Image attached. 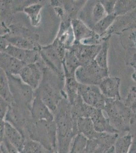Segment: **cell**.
I'll return each mask as SVG.
<instances>
[{"label":"cell","instance_id":"52a82bcc","mask_svg":"<svg viewBox=\"0 0 136 153\" xmlns=\"http://www.w3.org/2000/svg\"><path fill=\"white\" fill-rule=\"evenodd\" d=\"M6 75L14 102L31 108L35 96L34 90L25 83L20 76L8 74Z\"/></svg>","mask_w":136,"mask_h":153},{"label":"cell","instance_id":"f546056e","mask_svg":"<svg viewBox=\"0 0 136 153\" xmlns=\"http://www.w3.org/2000/svg\"><path fill=\"white\" fill-rule=\"evenodd\" d=\"M116 18L114 14L107 15L94 25L91 29L98 35L103 37L115 22Z\"/></svg>","mask_w":136,"mask_h":153},{"label":"cell","instance_id":"f35d334b","mask_svg":"<svg viewBox=\"0 0 136 153\" xmlns=\"http://www.w3.org/2000/svg\"><path fill=\"white\" fill-rule=\"evenodd\" d=\"M9 103L7 101L0 97V117L1 120H4L7 112L8 111Z\"/></svg>","mask_w":136,"mask_h":153},{"label":"cell","instance_id":"b9f144b4","mask_svg":"<svg viewBox=\"0 0 136 153\" xmlns=\"http://www.w3.org/2000/svg\"><path fill=\"white\" fill-rule=\"evenodd\" d=\"M129 153H136V146L134 144H132V146L131 147Z\"/></svg>","mask_w":136,"mask_h":153},{"label":"cell","instance_id":"3957f363","mask_svg":"<svg viewBox=\"0 0 136 153\" xmlns=\"http://www.w3.org/2000/svg\"><path fill=\"white\" fill-rule=\"evenodd\" d=\"M103 111L107 114L111 125L119 133L129 131L134 113L121 100L107 97Z\"/></svg>","mask_w":136,"mask_h":153},{"label":"cell","instance_id":"e0dca14e","mask_svg":"<svg viewBox=\"0 0 136 153\" xmlns=\"http://www.w3.org/2000/svg\"><path fill=\"white\" fill-rule=\"evenodd\" d=\"M54 7L60 6L64 11V17L62 21L72 20L75 19L81 7L84 5L86 1H51Z\"/></svg>","mask_w":136,"mask_h":153},{"label":"cell","instance_id":"8fae6325","mask_svg":"<svg viewBox=\"0 0 136 153\" xmlns=\"http://www.w3.org/2000/svg\"><path fill=\"white\" fill-rule=\"evenodd\" d=\"M101 48L102 44L85 45L81 43H75L68 50L72 51L82 66L94 61Z\"/></svg>","mask_w":136,"mask_h":153},{"label":"cell","instance_id":"ac0fdd59","mask_svg":"<svg viewBox=\"0 0 136 153\" xmlns=\"http://www.w3.org/2000/svg\"><path fill=\"white\" fill-rule=\"evenodd\" d=\"M121 81L119 78L108 76L100 83L99 87L105 97L121 100L119 91Z\"/></svg>","mask_w":136,"mask_h":153},{"label":"cell","instance_id":"1f68e13d","mask_svg":"<svg viewBox=\"0 0 136 153\" xmlns=\"http://www.w3.org/2000/svg\"><path fill=\"white\" fill-rule=\"evenodd\" d=\"M48 150L42 144L30 139L25 140L23 150L21 153H55Z\"/></svg>","mask_w":136,"mask_h":153},{"label":"cell","instance_id":"ab89813d","mask_svg":"<svg viewBox=\"0 0 136 153\" xmlns=\"http://www.w3.org/2000/svg\"><path fill=\"white\" fill-rule=\"evenodd\" d=\"M131 65L133 67L134 71L132 75V79L136 82V53L133 56L131 62Z\"/></svg>","mask_w":136,"mask_h":153},{"label":"cell","instance_id":"d6a6232c","mask_svg":"<svg viewBox=\"0 0 136 153\" xmlns=\"http://www.w3.org/2000/svg\"><path fill=\"white\" fill-rule=\"evenodd\" d=\"M0 95L1 97L9 104L14 102L10 90L7 75L2 69H0Z\"/></svg>","mask_w":136,"mask_h":153},{"label":"cell","instance_id":"277c9868","mask_svg":"<svg viewBox=\"0 0 136 153\" xmlns=\"http://www.w3.org/2000/svg\"><path fill=\"white\" fill-rule=\"evenodd\" d=\"M26 139L37 141L48 150L56 152L57 130L54 120H33L28 127Z\"/></svg>","mask_w":136,"mask_h":153},{"label":"cell","instance_id":"5bb4252c","mask_svg":"<svg viewBox=\"0 0 136 153\" xmlns=\"http://www.w3.org/2000/svg\"><path fill=\"white\" fill-rule=\"evenodd\" d=\"M1 52L5 53L20 61H23L26 65L38 62L41 59L38 51L21 49L11 45L9 43Z\"/></svg>","mask_w":136,"mask_h":153},{"label":"cell","instance_id":"d4e9b609","mask_svg":"<svg viewBox=\"0 0 136 153\" xmlns=\"http://www.w3.org/2000/svg\"><path fill=\"white\" fill-rule=\"evenodd\" d=\"M79 84L75 76H65L64 91L70 104H72L79 96Z\"/></svg>","mask_w":136,"mask_h":153},{"label":"cell","instance_id":"44dd1931","mask_svg":"<svg viewBox=\"0 0 136 153\" xmlns=\"http://www.w3.org/2000/svg\"><path fill=\"white\" fill-rule=\"evenodd\" d=\"M4 138L7 139L21 153L23 150L26 139L19 131L11 124L6 121L4 123Z\"/></svg>","mask_w":136,"mask_h":153},{"label":"cell","instance_id":"8d00e7d4","mask_svg":"<svg viewBox=\"0 0 136 153\" xmlns=\"http://www.w3.org/2000/svg\"><path fill=\"white\" fill-rule=\"evenodd\" d=\"M1 153H20V152L7 139L4 138L1 140Z\"/></svg>","mask_w":136,"mask_h":153},{"label":"cell","instance_id":"e575fe53","mask_svg":"<svg viewBox=\"0 0 136 153\" xmlns=\"http://www.w3.org/2000/svg\"><path fill=\"white\" fill-rule=\"evenodd\" d=\"M103 6L100 1H96L91 10V18L94 25L107 16Z\"/></svg>","mask_w":136,"mask_h":153},{"label":"cell","instance_id":"6da1fadb","mask_svg":"<svg viewBox=\"0 0 136 153\" xmlns=\"http://www.w3.org/2000/svg\"><path fill=\"white\" fill-rule=\"evenodd\" d=\"M57 130V153H69L74 137L79 132L77 122L71 113V106L68 100L62 99L54 113Z\"/></svg>","mask_w":136,"mask_h":153},{"label":"cell","instance_id":"d590c367","mask_svg":"<svg viewBox=\"0 0 136 153\" xmlns=\"http://www.w3.org/2000/svg\"><path fill=\"white\" fill-rule=\"evenodd\" d=\"M124 103L131 109L133 113H136V86L131 87Z\"/></svg>","mask_w":136,"mask_h":153},{"label":"cell","instance_id":"ba28073f","mask_svg":"<svg viewBox=\"0 0 136 153\" xmlns=\"http://www.w3.org/2000/svg\"><path fill=\"white\" fill-rule=\"evenodd\" d=\"M109 76L108 69L99 66L96 61L80 66L76 70L75 77L80 84L99 86L103 80Z\"/></svg>","mask_w":136,"mask_h":153},{"label":"cell","instance_id":"4dcf8cb0","mask_svg":"<svg viewBox=\"0 0 136 153\" xmlns=\"http://www.w3.org/2000/svg\"><path fill=\"white\" fill-rule=\"evenodd\" d=\"M111 35H107L102 44V48L97 55L95 61L102 68L108 69V53Z\"/></svg>","mask_w":136,"mask_h":153},{"label":"cell","instance_id":"74e56055","mask_svg":"<svg viewBox=\"0 0 136 153\" xmlns=\"http://www.w3.org/2000/svg\"><path fill=\"white\" fill-rule=\"evenodd\" d=\"M100 2L103 6L107 15L114 14V11L116 1L103 0V1H100Z\"/></svg>","mask_w":136,"mask_h":153},{"label":"cell","instance_id":"d6986e66","mask_svg":"<svg viewBox=\"0 0 136 153\" xmlns=\"http://www.w3.org/2000/svg\"><path fill=\"white\" fill-rule=\"evenodd\" d=\"M54 40L66 50L69 49L74 45L75 39L71 25V21H61L59 32Z\"/></svg>","mask_w":136,"mask_h":153},{"label":"cell","instance_id":"f1b7e54d","mask_svg":"<svg viewBox=\"0 0 136 153\" xmlns=\"http://www.w3.org/2000/svg\"><path fill=\"white\" fill-rule=\"evenodd\" d=\"M37 2V1H36ZM39 1L35 2L27 7H25L24 11L26 14L28 15L31 19V24L33 26L37 27L39 26L41 22V14L43 5Z\"/></svg>","mask_w":136,"mask_h":153},{"label":"cell","instance_id":"484cf974","mask_svg":"<svg viewBox=\"0 0 136 153\" xmlns=\"http://www.w3.org/2000/svg\"><path fill=\"white\" fill-rule=\"evenodd\" d=\"M81 66L80 63L72 51L67 50L63 61L65 76H75L76 70Z\"/></svg>","mask_w":136,"mask_h":153},{"label":"cell","instance_id":"7bdbcfd3","mask_svg":"<svg viewBox=\"0 0 136 153\" xmlns=\"http://www.w3.org/2000/svg\"><path fill=\"white\" fill-rule=\"evenodd\" d=\"M106 153H115V151H114V146H112V148H111Z\"/></svg>","mask_w":136,"mask_h":153},{"label":"cell","instance_id":"8992f818","mask_svg":"<svg viewBox=\"0 0 136 153\" xmlns=\"http://www.w3.org/2000/svg\"><path fill=\"white\" fill-rule=\"evenodd\" d=\"M4 120L19 131L26 139L28 127L33 120L30 107L15 102L9 104Z\"/></svg>","mask_w":136,"mask_h":153},{"label":"cell","instance_id":"30bf717a","mask_svg":"<svg viewBox=\"0 0 136 153\" xmlns=\"http://www.w3.org/2000/svg\"><path fill=\"white\" fill-rule=\"evenodd\" d=\"M79 94L87 104L103 110L107 97L103 94L99 86L79 84Z\"/></svg>","mask_w":136,"mask_h":153},{"label":"cell","instance_id":"4316f807","mask_svg":"<svg viewBox=\"0 0 136 153\" xmlns=\"http://www.w3.org/2000/svg\"><path fill=\"white\" fill-rule=\"evenodd\" d=\"M133 144V136L129 134L118 135L114 148L115 153H129Z\"/></svg>","mask_w":136,"mask_h":153},{"label":"cell","instance_id":"7c38bea8","mask_svg":"<svg viewBox=\"0 0 136 153\" xmlns=\"http://www.w3.org/2000/svg\"><path fill=\"white\" fill-rule=\"evenodd\" d=\"M40 61L26 65L19 75L21 80L34 91L40 85L43 77L42 68Z\"/></svg>","mask_w":136,"mask_h":153},{"label":"cell","instance_id":"83f0119b","mask_svg":"<svg viewBox=\"0 0 136 153\" xmlns=\"http://www.w3.org/2000/svg\"><path fill=\"white\" fill-rule=\"evenodd\" d=\"M136 9V0L116 1L114 15L120 17L129 14Z\"/></svg>","mask_w":136,"mask_h":153},{"label":"cell","instance_id":"836d02e7","mask_svg":"<svg viewBox=\"0 0 136 153\" xmlns=\"http://www.w3.org/2000/svg\"><path fill=\"white\" fill-rule=\"evenodd\" d=\"M87 142L85 136L78 133L73 140L69 153H86Z\"/></svg>","mask_w":136,"mask_h":153},{"label":"cell","instance_id":"7402d4cb","mask_svg":"<svg viewBox=\"0 0 136 153\" xmlns=\"http://www.w3.org/2000/svg\"><path fill=\"white\" fill-rule=\"evenodd\" d=\"M71 25L75 39L74 44L81 43L96 34V33L88 28L81 19L78 18L72 20Z\"/></svg>","mask_w":136,"mask_h":153},{"label":"cell","instance_id":"4fadbf2b","mask_svg":"<svg viewBox=\"0 0 136 153\" xmlns=\"http://www.w3.org/2000/svg\"><path fill=\"white\" fill-rule=\"evenodd\" d=\"M119 134L102 133L96 139L88 140L86 153H106L114 146Z\"/></svg>","mask_w":136,"mask_h":153},{"label":"cell","instance_id":"60d3db41","mask_svg":"<svg viewBox=\"0 0 136 153\" xmlns=\"http://www.w3.org/2000/svg\"><path fill=\"white\" fill-rule=\"evenodd\" d=\"M131 39L132 40H133L134 42L136 48V31L134 33H133L132 35H131Z\"/></svg>","mask_w":136,"mask_h":153},{"label":"cell","instance_id":"ffe728a7","mask_svg":"<svg viewBox=\"0 0 136 153\" xmlns=\"http://www.w3.org/2000/svg\"><path fill=\"white\" fill-rule=\"evenodd\" d=\"M26 64L15 58L6 54L0 53V66L6 73L10 75H19L21 71Z\"/></svg>","mask_w":136,"mask_h":153},{"label":"cell","instance_id":"603a6c76","mask_svg":"<svg viewBox=\"0 0 136 153\" xmlns=\"http://www.w3.org/2000/svg\"><path fill=\"white\" fill-rule=\"evenodd\" d=\"M123 25L122 31L136 27V9L126 16L117 17L111 27V31L113 33L120 31Z\"/></svg>","mask_w":136,"mask_h":153},{"label":"cell","instance_id":"7a4b0ae2","mask_svg":"<svg viewBox=\"0 0 136 153\" xmlns=\"http://www.w3.org/2000/svg\"><path fill=\"white\" fill-rule=\"evenodd\" d=\"M40 63L43 77L40 85L35 91V94L41 98L54 114L61 100L64 98L67 99L64 91L65 78L57 76L47 67L43 61Z\"/></svg>","mask_w":136,"mask_h":153},{"label":"cell","instance_id":"2e32d148","mask_svg":"<svg viewBox=\"0 0 136 153\" xmlns=\"http://www.w3.org/2000/svg\"><path fill=\"white\" fill-rule=\"evenodd\" d=\"M103 111V110L94 108L90 117L95 130L99 133L119 134V132L111 125L108 118L105 117Z\"/></svg>","mask_w":136,"mask_h":153},{"label":"cell","instance_id":"9c48e42d","mask_svg":"<svg viewBox=\"0 0 136 153\" xmlns=\"http://www.w3.org/2000/svg\"><path fill=\"white\" fill-rule=\"evenodd\" d=\"M38 51L45 65L60 78H65L63 60L53 45L51 44L47 46L40 45Z\"/></svg>","mask_w":136,"mask_h":153},{"label":"cell","instance_id":"9a60e30c","mask_svg":"<svg viewBox=\"0 0 136 153\" xmlns=\"http://www.w3.org/2000/svg\"><path fill=\"white\" fill-rule=\"evenodd\" d=\"M30 111L33 120L36 121L54 120V116L53 113L41 98L36 94L32 103Z\"/></svg>","mask_w":136,"mask_h":153},{"label":"cell","instance_id":"5b68a950","mask_svg":"<svg viewBox=\"0 0 136 153\" xmlns=\"http://www.w3.org/2000/svg\"><path fill=\"white\" fill-rule=\"evenodd\" d=\"M8 28L9 33L1 37L10 45L21 49L39 51L40 45L38 44V34L17 25H10Z\"/></svg>","mask_w":136,"mask_h":153},{"label":"cell","instance_id":"cb8c5ba5","mask_svg":"<svg viewBox=\"0 0 136 153\" xmlns=\"http://www.w3.org/2000/svg\"><path fill=\"white\" fill-rule=\"evenodd\" d=\"M77 128L79 133L85 136L88 140L97 138L102 133L95 130L93 123L91 119L88 117L79 118L77 122Z\"/></svg>","mask_w":136,"mask_h":153}]
</instances>
